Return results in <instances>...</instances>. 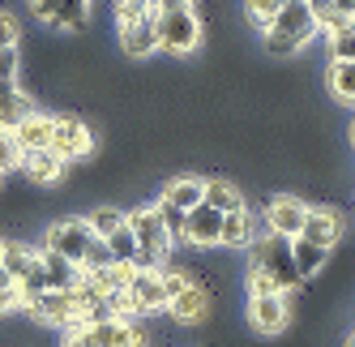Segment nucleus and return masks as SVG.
Segmentation results:
<instances>
[{
    "mask_svg": "<svg viewBox=\"0 0 355 347\" xmlns=\"http://www.w3.org/2000/svg\"><path fill=\"white\" fill-rule=\"evenodd\" d=\"M0 189H5V171H0Z\"/></svg>",
    "mask_w": 355,
    "mask_h": 347,
    "instance_id": "nucleus-43",
    "label": "nucleus"
},
{
    "mask_svg": "<svg viewBox=\"0 0 355 347\" xmlns=\"http://www.w3.org/2000/svg\"><path fill=\"white\" fill-rule=\"evenodd\" d=\"M0 78L9 82L21 78V47H0Z\"/></svg>",
    "mask_w": 355,
    "mask_h": 347,
    "instance_id": "nucleus-37",
    "label": "nucleus"
},
{
    "mask_svg": "<svg viewBox=\"0 0 355 347\" xmlns=\"http://www.w3.org/2000/svg\"><path fill=\"white\" fill-rule=\"evenodd\" d=\"M334 5H338V9H343L347 17H355V0H334Z\"/></svg>",
    "mask_w": 355,
    "mask_h": 347,
    "instance_id": "nucleus-39",
    "label": "nucleus"
},
{
    "mask_svg": "<svg viewBox=\"0 0 355 347\" xmlns=\"http://www.w3.org/2000/svg\"><path fill=\"white\" fill-rule=\"evenodd\" d=\"M287 0H244V17H248V26H257V31H266L270 22H274V13L283 9Z\"/></svg>",
    "mask_w": 355,
    "mask_h": 347,
    "instance_id": "nucleus-31",
    "label": "nucleus"
},
{
    "mask_svg": "<svg viewBox=\"0 0 355 347\" xmlns=\"http://www.w3.org/2000/svg\"><path fill=\"white\" fill-rule=\"evenodd\" d=\"M133 305V321H150V317H163L167 309V287H163V266L159 270H133L129 287H124Z\"/></svg>",
    "mask_w": 355,
    "mask_h": 347,
    "instance_id": "nucleus-12",
    "label": "nucleus"
},
{
    "mask_svg": "<svg viewBox=\"0 0 355 347\" xmlns=\"http://www.w3.org/2000/svg\"><path fill=\"white\" fill-rule=\"evenodd\" d=\"M0 266L13 275V283L17 279H26L31 270L39 266V249L35 244H26V240H13V236H0Z\"/></svg>",
    "mask_w": 355,
    "mask_h": 347,
    "instance_id": "nucleus-22",
    "label": "nucleus"
},
{
    "mask_svg": "<svg viewBox=\"0 0 355 347\" xmlns=\"http://www.w3.org/2000/svg\"><path fill=\"white\" fill-rule=\"evenodd\" d=\"M150 9H175V5H193L197 9V0H146Z\"/></svg>",
    "mask_w": 355,
    "mask_h": 347,
    "instance_id": "nucleus-38",
    "label": "nucleus"
},
{
    "mask_svg": "<svg viewBox=\"0 0 355 347\" xmlns=\"http://www.w3.org/2000/svg\"><path fill=\"white\" fill-rule=\"evenodd\" d=\"M300 236H304V240L325 244V249H334V244L347 236V219H343V210H338V206H329V202L309 206V219H304V232H300Z\"/></svg>",
    "mask_w": 355,
    "mask_h": 347,
    "instance_id": "nucleus-14",
    "label": "nucleus"
},
{
    "mask_svg": "<svg viewBox=\"0 0 355 347\" xmlns=\"http://www.w3.org/2000/svg\"><path fill=\"white\" fill-rule=\"evenodd\" d=\"M201 202L206 206H214V210H244L248 202H244V189L232 180V176H206V193H201Z\"/></svg>",
    "mask_w": 355,
    "mask_h": 347,
    "instance_id": "nucleus-25",
    "label": "nucleus"
},
{
    "mask_svg": "<svg viewBox=\"0 0 355 347\" xmlns=\"http://www.w3.org/2000/svg\"><path fill=\"white\" fill-rule=\"evenodd\" d=\"M218 232H223V210H214L206 202L184 210V249H197V253L218 249Z\"/></svg>",
    "mask_w": 355,
    "mask_h": 347,
    "instance_id": "nucleus-13",
    "label": "nucleus"
},
{
    "mask_svg": "<svg viewBox=\"0 0 355 347\" xmlns=\"http://www.w3.org/2000/svg\"><path fill=\"white\" fill-rule=\"evenodd\" d=\"M214 313V291L206 283H189L180 296H171L163 317L171 321V326H180V330H197V326H206Z\"/></svg>",
    "mask_w": 355,
    "mask_h": 347,
    "instance_id": "nucleus-11",
    "label": "nucleus"
},
{
    "mask_svg": "<svg viewBox=\"0 0 355 347\" xmlns=\"http://www.w3.org/2000/svg\"><path fill=\"white\" fill-rule=\"evenodd\" d=\"M47 151H56L69 167L86 163L98 151V133H94L90 120H82L78 112H56L52 116V146H47Z\"/></svg>",
    "mask_w": 355,
    "mask_h": 347,
    "instance_id": "nucleus-6",
    "label": "nucleus"
},
{
    "mask_svg": "<svg viewBox=\"0 0 355 347\" xmlns=\"http://www.w3.org/2000/svg\"><path fill=\"white\" fill-rule=\"evenodd\" d=\"M17 43H21V22L9 9H0V47H17Z\"/></svg>",
    "mask_w": 355,
    "mask_h": 347,
    "instance_id": "nucleus-36",
    "label": "nucleus"
},
{
    "mask_svg": "<svg viewBox=\"0 0 355 347\" xmlns=\"http://www.w3.org/2000/svg\"><path fill=\"white\" fill-rule=\"evenodd\" d=\"M90 5H94V0H56L52 17H47V31H56V35L90 31Z\"/></svg>",
    "mask_w": 355,
    "mask_h": 347,
    "instance_id": "nucleus-21",
    "label": "nucleus"
},
{
    "mask_svg": "<svg viewBox=\"0 0 355 347\" xmlns=\"http://www.w3.org/2000/svg\"><path fill=\"white\" fill-rule=\"evenodd\" d=\"M325 90L338 108H355V60H329L325 65Z\"/></svg>",
    "mask_w": 355,
    "mask_h": 347,
    "instance_id": "nucleus-23",
    "label": "nucleus"
},
{
    "mask_svg": "<svg viewBox=\"0 0 355 347\" xmlns=\"http://www.w3.org/2000/svg\"><path fill=\"white\" fill-rule=\"evenodd\" d=\"M155 206H159V219H163L171 244L180 249V244H184V210H175V206H167V202H155Z\"/></svg>",
    "mask_w": 355,
    "mask_h": 347,
    "instance_id": "nucleus-34",
    "label": "nucleus"
},
{
    "mask_svg": "<svg viewBox=\"0 0 355 347\" xmlns=\"http://www.w3.org/2000/svg\"><path fill=\"white\" fill-rule=\"evenodd\" d=\"M304 5H309V17H313V26L321 31V35H334L338 26H347V13L334 5V0H304Z\"/></svg>",
    "mask_w": 355,
    "mask_h": 347,
    "instance_id": "nucleus-27",
    "label": "nucleus"
},
{
    "mask_svg": "<svg viewBox=\"0 0 355 347\" xmlns=\"http://www.w3.org/2000/svg\"><path fill=\"white\" fill-rule=\"evenodd\" d=\"M252 240H257V214H252L248 206L244 210H227L223 214V232H218V249L244 253Z\"/></svg>",
    "mask_w": 355,
    "mask_h": 347,
    "instance_id": "nucleus-17",
    "label": "nucleus"
},
{
    "mask_svg": "<svg viewBox=\"0 0 355 347\" xmlns=\"http://www.w3.org/2000/svg\"><path fill=\"white\" fill-rule=\"evenodd\" d=\"M94 232H90V223H86V214H64V219H56V223H47L43 228V249H52V253H60L64 262H73V266H82V257L94 249Z\"/></svg>",
    "mask_w": 355,
    "mask_h": 347,
    "instance_id": "nucleus-7",
    "label": "nucleus"
},
{
    "mask_svg": "<svg viewBox=\"0 0 355 347\" xmlns=\"http://www.w3.org/2000/svg\"><path fill=\"white\" fill-rule=\"evenodd\" d=\"M52 116L56 112H31V116H21L17 125H13V137L21 146V155H31V151H47L52 146Z\"/></svg>",
    "mask_w": 355,
    "mask_h": 347,
    "instance_id": "nucleus-19",
    "label": "nucleus"
},
{
    "mask_svg": "<svg viewBox=\"0 0 355 347\" xmlns=\"http://www.w3.org/2000/svg\"><path fill=\"white\" fill-rule=\"evenodd\" d=\"M26 317L35 326H47V330H73L78 326V291L73 287H47L39 301L26 309Z\"/></svg>",
    "mask_w": 355,
    "mask_h": 347,
    "instance_id": "nucleus-10",
    "label": "nucleus"
},
{
    "mask_svg": "<svg viewBox=\"0 0 355 347\" xmlns=\"http://www.w3.org/2000/svg\"><path fill=\"white\" fill-rule=\"evenodd\" d=\"M325 47H329V60H355V17L334 35H325Z\"/></svg>",
    "mask_w": 355,
    "mask_h": 347,
    "instance_id": "nucleus-30",
    "label": "nucleus"
},
{
    "mask_svg": "<svg viewBox=\"0 0 355 347\" xmlns=\"http://www.w3.org/2000/svg\"><path fill=\"white\" fill-rule=\"evenodd\" d=\"M60 347H150V339H146V326L133 317H103V321H90V326L64 330Z\"/></svg>",
    "mask_w": 355,
    "mask_h": 347,
    "instance_id": "nucleus-5",
    "label": "nucleus"
},
{
    "mask_svg": "<svg viewBox=\"0 0 355 347\" xmlns=\"http://www.w3.org/2000/svg\"><path fill=\"white\" fill-rule=\"evenodd\" d=\"M103 244H107L112 262H133V266H137V240H133V232H129V223H120L112 236H103Z\"/></svg>",
    "mask_w": 355,
    "mask_h": 347,
    "instance_id": "nucleus-29",
    "label": "nucleus"
},
{
    "mask_svg": "<svg viewBox=\"0 0 355 347\" xmlns=\"http://www.w3.org/2000/svg\"><path fill=\"white\" fill-rule=\"evenodd\" d=\"M155 35H159V52L189 60L206 47V22L193 5H175V9H155Z\"/></svg>",
    "mask_w": 355,
    "mask_h": 347,
    "instance_id": "nucleus-2",
    "label": "nucleus"
},
{
    "mask_svg": "<svg viewBox=\"0 0 355 347\" xmlns=\"http://www.w3.org/2000/svg\"><path fill=\"white\" fill-rule=\"evenodd\" d=\"M291 317H295L291 296H283V291H274V296H244V321H248V330L261 335V339L287 335Z\"/></svg>",
    "mask_w": 355,
    "mask_h": 347,
    "instance_id": "nucleus-8",
    "label": "nucleus"
},
{
    "mask_svg": "<svg viewBox=\"0 0 355 347\" xmlns=\"http://www.w3.org/2000/svg\"><path fill=\"white\" fill-rule=\"evenodd\" d=\"M39 103H35V90H26L21 82H9L0 78V129H13L21 116H31Z\"/></svg>",
    "mask_w": 355,
    "mask_h": 347,
    "instance_id": "nucleus-20",
    "label": "nucleus"
},
{
    "mask_svg": "<svg viewBox=\"0 0 355 347\" xmlns=\"http://www.w3.org/2000/svg\"><path fill=\"white\" fill-rule=\"evenodd\" d=\"M329 253H334V249H325V244H317V240H304V236L291 240V257H295V270H300L304 283L317 279L321 270L329 266Z\"/></svg>",
    "mask_w": 355,
    "mask_h": 347,
    "instance_id": "nucleus-24",
    "label": "nucleus"
},
{
    "mask_svg": "<svg viewBox=\"0 0 355 347\" xmlns=\"http://www.w3.org/2000/svg\"><path fill=\"white\" fill-rule=\"evenodd\" d=\"M21 146H17V137H13V129H0V171L5 176H13V171H21Z\"/></svg>",
    "mask_w": 355,
    "mask_h": 347,
    "instance_id": "nucleus-33",
    "label": "nucleus"
},
{
    "mask_svg": "<svg viewBox=\"0 0 355 347\" xmlns=\"http://www.w3.org/2000/svg\"><path fill=\"white\" fill-rule=\"evenodd\" d=\"M64 176H69V163L56 151H31L21 159V180L31 189H56V185H64Z\"/></svg>",
    "mask_w": 355,
    "mask_h": 347,
    "instance_id": "nucleus-15",
    "label": "nucleus"
},
{
    "mask_svg": "<svg viewBox=\"0 0 355 347\" xmlns=\"http://www.w3.org/2000/svg\"><path fill=\"white\" fill-rule=\"evenodd\" d=\"M347 142H351V151H355V120L347 125Z\"/></svg>",
    "mask_w": 355,
    "mask_h": 347,
    "instance_id": "nucleus-41",
    "label": "nucleus"
},
{
    "mask_svg": "<svg viewBox=\"0 0 355 347\" xmlns=\"http://www.w3.org/2000/svg\"><path fill=\"white\" fill-rule=\"evenodd\" d=\"M244 253H248V262H244V266L266 270V275L274 279V287L283 291V296H291V291H300V287H304L300 270H295V257H291V240L274 236V232H257V240H252Z\"/></svg>",
    "mask_w": 355,
    "mask_h": 347,
    "instance_id": "nucleus-4",
    "label": "nucleus"
},
{
    "mask_svg": "<svg viewBox=\"0 0 355 347\" xmlns=\"http://www.w3.org/2000/svg\"><path fill=\"white\" fill-rule=\"evenodd\" d=\"M304 219H309V202L300 193H270L266 197V210H261V232H274L283 240H295L304 232Z\"/></svg>",
    "mask_w": 355,
    "mask_h": 347,
    "instance_id": "nucleus-9",
    "label": "nucleus"
},
{
    "mask_svg": "<svg viewBox=\"0 0 355 347\" xmlns=\"http://www.w3.org/2000/svg\"><path fill=\"white\" fill-rule=\"evenodd\" d=\"M86 223H90V232L103 240V236H112L120 223H124V206H116V202H98V206L86 210Z\"/></svg>",
    "mask_w": 355,
    "mask_h": 347,
    "instance_id": "nucleus-28",
    "label": "nucleus"
},
{
    "mask_svg": "<svg viewBox=\"0 0 355 347\" xmlns=\"http://www.w3.org/2000/svg\"><path fill=\"white\" fill-rule=\"evenodd\" d=\"M116 39H120V52L129 60H150L159 56V35H155V13L133 22V26H116Z\"/></svg>",
    "mask_w": 355,
    "mask_h": 347,
    "instance_id": "nucleus-16",
    "label": "nucleus"
},
{
    "mask_svg": "<svg viewBox=\"0 0 355 347\" xmlns=\"http://www.w3.org/2000/svg\"><path fill=\"white\" fill-rule=\"evenodd\" d=\"M150 13H155V9H150L146 0H112V22H116V26H133V22H141Z\"/></svg>",
    "mask_w": 355,
    "mask_h": 347,
    "instance_id": "nucleus-32",
    "label": "nucleus"
},
{
    "mask_svg": "<svg viewBox=\"0 0 355 347\" xmlns=\"http://www.w3.org/2000/svg\"><path fill=\"white\" fill-rule=\"evenodd\" d=\"M317 35H321V31L313 26L309 5H304V0H287V5L274 13V22L261 31V52H266L270 60H295Z\"/></svg>",
    "mask_w": 355,
    "mask_h": 347,
    "instance_id": "nucleus-1",
    "label": "nucleus"
},
{
    "mask_svg": "<svg viewBox=\"0 0 355 347\" xmlns=\"http://www.w3.org/2000/svg\"><path fill=\"white\" fill-rule=\"evenodd\" d=\"M5 287H13V275H9L5 266H0V291H5Z\"/></svg>",
    "mask_w": 355,
    "mask_h": 347,
    "instance_id": "nucleus-40",
    "label": "nucleus"
},
{
    "mask_svg": "<svg viewBox=\"0 0 355 347\" xmlns=\"http://www.w3.org/2000/svg\"><path fill=\"white\" fill-rule=\"evenodd\" d=\"M278 287H274V279L266 275V270H257V266H244V296H274Z\"/></svg>",
    "mask_w": 355,
    "mask_h": 347,
    "instance_id": "nucleus-35",
    "label": "nucleus"
},
{
    "mask_svg": "<svg viewBox=\"0 0 355 347\" xmlns=\"http://www.w3.org/2000/svg\"><path fill=\"white\" fill-rule=\"evenodd\" d=\"M201 193H206V176L180 171V176H171V180L159 189L155 202H167V206H175V210H193V206H201Z\"/></svg>",
    "mask_w": 355,
    "mask_h": 347,
    "instance_id": "nucleus-18",
    "label": "nucleus"
},
{
    "mask_svg": "<svg viewBox=\"0 0 355 347\" xmlns=\"http://www.w3.org/2000/svg\"><path fill=\"white\" fill-rule=\"evenodd\" d=\"M35 249H39V266H43V275H47V283H52V287H78L82 283V266L64 262L60 253L43 249V244H35Z\"/></svg>",
    "mask_w": 355,
    "mask_h": 347,
    "instance_id": "nucleus-26",
    "label": "nucleus"
},
{
    "mask_svg": "<svg viewBox=\"0 0 355 347\" xmlns=\"http://www.w3.org/2000/svg\"><path fill=\"white\" fill-rule=\"evenodd\" d=\"M124 223H129V232L137 240V270H159V266H167V257H171L175 244H171L163 219H159V206L155 202H137V206L124 210Z\"/></svg>",
    "mask_w": 355,
    "mask_h": 347,
    "instance_id": "nucleus-3",
    "label": "nucleus"
},
{
    "mask_svg": "<svg viewBox=\"0 0 355 347\" xmlns=\"http://www.w3.org/2000/svg\"><path fill=\"white\" fill-rule=\"evenodd\" d=\"M343 347H355V330H351V335H347V339H343Z\"/></svg>",
    "mask_w": 355,
    "mask_h": 347,
    "instance_id": "nucleus-42",
    "label": "nucleus"
}]
</instances>
